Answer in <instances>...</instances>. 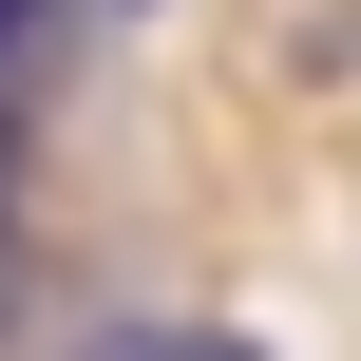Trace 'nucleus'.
Masks as SVG:
<instances>
[{
	"mask_svg": "<svg viewBox=\"0 0 361 361\" xmlns=\"http://www.w3.org/2000/svg\"><path fill=\"white\" fill-rule=\"evenodd\" d=\"M76 361H267V343H228V324H95Z\"/></svg>",
	"mask_w": 361,
	"mask_h": 361,
	"instance_id": "1",
	"label": "nucleus"
},
{
	"mask_svg": "<svg viewBox=\"0 0 361 361\" xmlns=\"http://www.w3.org/2000/svg\"><path fill=\"white\" fill-rule=\"evenodd\" d=\"M19 38H38V0H0V57H19Z\"/></svg>",
	"mask_w": 361,
	"mask_h": 361,
	"instance_id": "2",
	"label": "nucleus"
},
{
	"mask_svg": "<svg viewBox=\"0 0 361 361\" xmlns=\"http://www.w3.org/2000/svg\"><path fill=\"white\" fill-rule=\"evenodd\" d=\"M0 190H19V133H0Z\"/></svg>",
	"mask_w": 361,
	"mask_h": 361,
	"instance_id": "3",
	"label": "nucleus"
}]
</instances>
